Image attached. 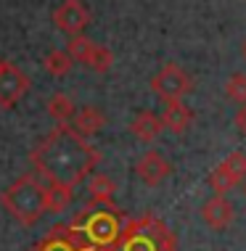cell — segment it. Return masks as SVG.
<instances>
[{
	"mask_svg": "<svg viewBox=\"0 0 246 251\" xmlns=\"http://www.w3.org/2000/svg\"><path fill=\"white\" fill-rule=\"evenodd\" d=\"M244 56H246V43H244Z\"/></svg>",
	"mask_w": 246,
	"mask_h": 251,
	"instance_id": "25",
	"label": "cell"
},
{
	"mask_svg": "<svg viewBox=\"0 0 246 251\" xmlns=\"http://www.w3.org/2000/svg\"><path fill=\"white\" fill-rule=\"evenodd\" d=\"M87 191H90V199L93 201H111L117 185H114L111 177L95 172V175H90V180H87Z\"/></svg>",
	"mask_w": 246,
	"mask_h": 251,
	"instance_id": "17",
	"label": "cell"
},
{
	"mask_svg": "<svg viewBox=\"0 0 246 251\" xmlns=\"http://www.w3.org/2000/svg\"><path fill=\"white\" fill-rule=\"evenodd\" d=\"M207 182H209V188H212V193H215V196H225L228 191H233V188H236V185H233V180H230L228 175H225L222 169H220V164H217V167L209 172Z\"/></svg>",
	"mask_w": 246,
	"mask_h": 251,
	"instance_id": "22",
	"label": "cell"
},
{
	"mask_svg": "<svg viewBox=\"0 0 246 251\" xmlns=\"http://www.w3.org/2000/svg\"><path fill=\"white\" fill-rule=\"evenodd\" d=\"M27 93H29V77L19 66L0 58V108L16 106Z\"/></svg>",
	"mask_w": 246,
	"mask_h": 251,
	"instance_id": "6",
	"label": "cell"
},
{
	"mask_svg": "<svg viewBox=\"0 0 246 251\" xmlns=\"http://www.w3.org/2000/svg\"><path fill=\"white\" fill-rule=\"evenodd\" d=\"M151 90L164 103L167 100H183V96L191 93V77L177 64H167L156 77H151Z\"/></svg>",
	"mask_w": 246,
	"mask_h": 251,
	"instance_id": "5",
	"label": "cell"
},
{
	"mask_svg": "<svg viewBox=\"0 0 246 251\" xmlns=\"http://www.w3.org/2000/svg\"><path fill=\"white\" fill-rule=\"evenodd\" d=\"M106 125V117L98 111L95 106H82L77 111V117L72 119V127L77 130L80 135H85V138H90V135H98L104 130Z\"/></svg>",
	"mask_w": 246,
	"mask_h": 251,
	"instance_id": "13",
	"label": "cell"
},
{
	"mask_svg": "<svg viewBox=\"0 0 246 251\" xmlns=\"http://www.w3.org/2000/svg\"><path fill=\"white\" fill-rule=\"evenodd\" d=\"M93 40L90 37H85V35H74L69 37V43H66V53L74 58V61H80V64H85L87 56H90V50H93Z\"/></svg>",
	"mask_w": 246,
	"mask_h": 251,
	"instance_id": "21",
	"label": "cell"
},
{
	"mask_svg": "<svg viewBox=\"0 0 246 251\" xmlns=\"http://www.w3.org/2000/svg\"><path fill=\"white\" fill-rule=\"evenodd\" d=\"M233 203H230L225 196H212L209 201L201 203V220L207 222L212 230H225L233 222Z\"/></svg>",
	"mask_w": 246,
	"mask_h": 251,
	"instance_id": "10",
	"label": "cell"
},
{
	"mask_svg": "<svg viewBox=\"0 0 246 251\" xmlns=\"http://www.w3.org/2000/svg\"><path fill=\"white\" fill-rule=\"evenodd\" d=\"M0 203L16 222L24 227H32L48 212V188L40 182L37 175L27 172L13 185H8L0 196Z\"/></svg>",
	"mask_w": 246,
	"mask_h": 251,
	"instance_id": "3",
	"label": "cell"
},
{
	"mask_svg": "<svg viewBox=\"0 0 246 251\" xmlns=\"http://www.w3.org/2000/svg\"><path fill=\"white\" fill-rule=\"evenodd\" d=\"M220 169L228 175L230 180H233V185H241V182L246 180V153H241V151L228 153L220 161Z\"/></svg>",
	"mask_w": 246,
	"mask_h": 251,
	"instance_id": "16",
	"label": "cell"
},
{
	"mask_svg": "<svg viewBox=\"0 0 246 251\" xmlns=\"http://www.w3.org/2000/svg\"><path fill=\"white\" fill-rule=\"evenodd\" d=\"M72 203V191L61 185H48V212L58 214Z\"/></svg>",
	"mask_w": 246,
	"mask_h": 251,
	"instance_id": "20",
	"label": "cell"
},
{
	"mask_svg": "<svg viewBox=\"0 0 246 251\" xmlns=\"http://www.w3.org/2000/svg\"><path fill=\"white\" fill-rule=\"evenodd\" d=\"M236 127L246 135V106L238 108V114H236Z\"/></svg>",
	"mask_w": 246,
	"mask_h": 251,
	"instance_id": "23",
	"label": "cell"
},
{
	"mask_svg": "<svg viewBox=\"0 0 246 251\" xmlns=\"http://www.w3.org/2000/svg\"><path fill=\"white\" fill-rule=\"evenodd\" d=\"M98 161V148H93L90 140L72 125H56L29 153V164L40 177L48 180V185H61L69 191L90 177Z\"/></svg>",
	"mask_w": 246,
	"mask_h": 251,
	"instance_id": "1",
	"label": "cell"
},
{
	"mask_svg": "<svg viewBox=\"0 0 246 251\" xmlns=\"http://www.w3.org/2000/svg\"><path fill=\"white\" fill-rule=\"evenodd\" d=\"M114 251H177V238L159 217L143 214L125 222Z\"/></svg>",
	"mask_w": 246,
	"mask_h": 251,
	"instance_id": "4",
	"label": "cell"
},
{
	"mask_svg": "<svg viewBox=\"0 0 246 251\" xmlns=\"http://www.w3.org/2000/svg\"><path fill=\"white\" fill-rule=\"evenodd\" d=\"M111 64H114V53L109 50L106 45H98V43L93 45L90 56H87V61H85V66H90V69L98 72V74H106L109 69H111Z\"/></svg>",
	"mask_w": 246,
	"mask_h": 251,
	"instance_id": "18",
	"label": "cell"
},
{
	"mask_svg": "<svg viewBox=\"0 0 246 251\" xmlns=\"http://www.w3.org/2000/svg\"><path fill=\"white\" fill-rule=\"evenodd\" d=\"M53 24H56L61 32H66L69 37L82 35V29L90 24V11L85 8L82 0H64V3L53 11Z\"/></svg>",
	"mask_w": 246,
	"mask_h": 251,
	"instance_id": "8",
	"label": "cell"
},
{
	"mask_svg": "<svg viewBox=\"0 0 246 251\" xmlns=\"http://www.w3.org/2000/svg\"><path fill=\"white\" fill-rule=\"evenodd\" d=\"M225 96L238 106H246V74H241V72L230 74L228 82H225Z\"/></svg>",
	"mask_w": 246,
	"mask_h": 251,
	"instance_id": "19",
	"label": "cell"
},
{
	"mask_svg": "<svg viewBox=\"0 0 246 251\" xmlns=\"http://www.w3.org/2000/svg\"><path fill=\"white\" fill-rule=\"evenodd\" d=\"M93 246L85 241V235L72 225H56L51 227V233L37 243L32 251H90Z\"/></svg>",
	"mask_w": 246,
	"mask_h": 251,
	"instance_id": "7",
	"label": "cell"
},
{
	"mask_svg": "<svg viewBox=\"0 0 246 251\" xmlns=\"http://www.w3.org/2000/svg\"><path fill=\"white\" fill-rule=\"evenodd\" d=\"M130 132L140 140V143H154L156 138L164 132V122H162V114H154V111H140L138 117L130 122Z\"/></svg>",
	"mask_w": 246,
	"mask_h": 251,
	"instance_id": "12",
	"label": "cell"
},
{
	"mask_svg": "<svg viewBox=\"0 0 246 251\" xmlns=\"http://www.w3.org/2000/svg\"><path fill=\"white\" fill-rule=\"evenodd\" d=\"M125 217L114 201H87V206L72 220V225L85 235V241L93 249H109L119 241L122 230H125Z\"/></svg>",
	"mask_w": 246,
	"mask_h": 251,
	"instance_id": "2",
	"label": "cell"
},
{
	"mask_svg": "<svg viewBox=\"0 0 246 251\" xmlns=\"http://www.w3.org/2000/svg\"><path fill=\"white\" fill-rule=\"evenodd\" d=\"M43 66L51 77H66L74 66V58L69 56L66 50H51L48 56L43 58Z\"/></svg>",
	"mask_w": 246,
	"mask_h": 251,
	"instance_id": "15",
	"label": "cell"
},
{
	"mask_svg": "<svg viewBox=\"0 0 246 251\" xmlns=\"http://www.w3.org/2000/svg\"><path fill=\"white\" fill-rule=\"evenodd\" d=\"M162 122L167 132L183 135L191 127V122H193V114H191V108L183 100H167V106L162 111Z\"/></svg>",
	"mask_w": 246,
	"mask_h": 251,
	"instance_id": "11",
	"label": "cell"
},
{
	"mask_svg": "<svg viewBox=\"0 0 246 251\" xmlns=\"http://www.w3.org/2000/svg\"><path fill=\"white\" fill-rule=\"evenodd\" d=\"M90 251H114L111 246H109V249H90Z\"/></svg>",
	"mask_w": 246,
	"mask_h": 251,
	"instance_id": "24",
	"label": "cell"
},
{
	"mask_svg": "<svg viewBox=\"0 0 246 251\" xmlns=\"http://www.w3.org/2000/svg\"><path fill=\"white\" fill-rule=\"evenodd\" d=\"M48 114L56 119V125H69L77 117V106L66 93H53L51 100H48Z\"/></svg>",
	"mask_w": 246,
	"mask_h": 251,
	"instance_id": "14",
	"label": "cell"
},
{
	"mask_svg": "<svg viewBox=\"0 0 246 251\" xmlns=\"http://www.w3.org/2000/svg\"><path fill=\"white\" fill-rule=\"evenodd\" d=\"M169 172H172V164H169L159 151H146L138 161H135V175H138L148 188L162 185V182L169 177Z\"/></svg>",
	"mask_w": 246,
	"mask_h": 251,
	"instance_id": "9",
	"label": "cell"
}]
</instances>
